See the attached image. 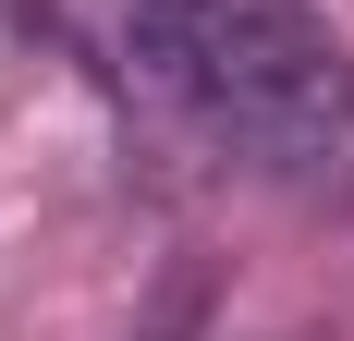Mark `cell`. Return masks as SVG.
<instances>
[{
    "label": "cell",
    "instance_id": "obj_1",
    "mask_svg": "<svg viewBox=\"0 0 354 341\" xmlns=\"http://www.w3.org/2000/svg\"><path fill=\"white\" fill-rule=\"evenodd\" d=\"M122 49L257 183L281 195L354 183V73L306 0H122Z\"/></svg>",
    "mask_w": 354,
    "mask_h": 341
}]
</instances>
